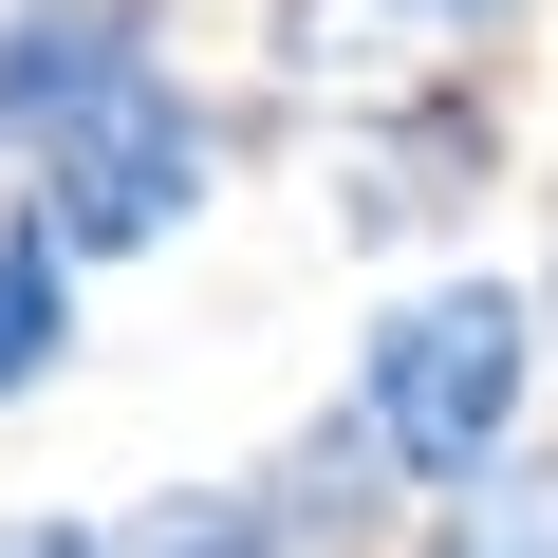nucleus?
<instances>
[{
    "label": "nucleus",
    "mask_w": 558,
    "mask_h": 558,
    "mask_svg": "<svg viewBox=\"0 0 558 558\" xmlns=\"http://www.w3.org/2000/svg\"><path fill=\"white\" fill-rule=\"evenodd\" d=\"M354 391H373V428H391V465H410L428 502H447V484H484V465L539 428V391H558L539 279H484V260L391 279V317L354 336Z\"/></svg>",
    "instance_id": "f257e3e1"
},
{
    "label": "nucleus",
    "mask_w": 558,
    "mask_h": 558,
    "mask_svg": "<svg viewBox=\"0 0 558 558\" xmlns=\"http://www.w3.org/2000/svg\"><path fill=\"white\" fill-rule=\"evenodd\" d=\"M223 149H242V112H223L205 75H131L112 112H75V131L20 168V205H38L75 260H168V242L223 205Z\"/></svg>",
    "instance_id": "f03ea898"
},
{
    "label": "nucleus",
    "mask_w": 558,
    "mask_h": 558,
    "mask_svg": "<svg viewBox=\"0 0 558 558\" xmlns=\"http://www.w3.org/2000/svg\"><path fill=\"white\" fill-rule=\"evenodd\" d=\"M317 168H336V186H317L336 242H373V260L484 223V186H502V94H484V57H428V75H391V94H336Z\"/></svg>",
    "instance_id": "7ed1b4c3"
},
{
    "label": "nucleus",
    "mask_w": 558,
    "mask_h": 558,
    "mask_svg": "<svg viewBox=\"0 0 558 558\" xmlns=\"http://www.w3.org/2000/svg\"><path fill=\"white\" fill-rule=\"evenodd\" d=\"M131 75H168V0H0V186Z\"/></svg>",
    "instance_id": "20e7f679"
},
{
    "label": "nucleus",
    "mask_w": 558,
    "mask_h": 558,
    "mask_svg": "<svg viewBox=\"0 0 558 558\" xmlns=\"http://www.w3.org/2000/svg\"><path fill=\"white\" fill-rule=\"evenodd\" d=\"M260 502H279V539H299V558H391V539L428 521V484L391 465L373 391H317L299 428H279V447H260Z\"/></svg>",
    "instance_id": "39448f33"
},
{
    "label": "nucleus",
    "mask_w": 558,
    "mask_h": 558,
    "mask_svg": "<svg viewBox=\"0 0 558 558\" xmlns=\"http://www.w3.org/2000/svg\"><path fill=\"white\" fill-rule=\"evenodd\" d=\"M75 279H94V260L0 186V410H38V391L75 373Z\"/></svg>",
    "instance_id": "423d86ee"
},
{
    "label": "nucleus",
    "mask_w": 558,
    "mask_h": 558,
    "mask_svg": "<svg viewBox=\"0 0 558 558\" xmlns=\"http://www.w3.org/2000/svg\"><path fill=\"white\" fill-rule=\"evenodd\" d=\"M391 558H558V428H521L484 484H447Z\"/></svg>",
    "instance_id": "0eeeda50"
},
{
    "label": "nucleus",
    "mask_w": 558,
    "mask_h": 558,
    "mask_svg": "<svg viewBox=\"0 0 558 558\" xmlns=\"http://www.w3.org/2000/svg\"><path fill=\"white\" fill-rule=\"evenodd\" d=\"M112 558H299V539H279V502H260V465H242V484H149V502L112 521Z\"/></svg>",
    "instance_id": "6e6552de"
},
{
    "label": "nucleus",
    "mask_w": 558,
    "mask_h": 558,
    "mask_svg": "<svg viewBox=\"0 0 558 558\" xmlns=\"http://www.w3.org/2000/svg\"><path fill=\"white\" fill-rule=\"evenodd\" d=\"M0 558H112V521H75V502H0Z\"/></svg>",
    "instance_id": "1a4fd4ad"
},
{
    "label": "nucleus",
    "mask_w": 558,
    "mask_h": 558,
    "mask_svg": "<svg viewBox=\"0 0 558 558\" xmlns=\"http://www.w3.org/2000/svg\"><path fill=\"white\" fill-rule=\"evenodd\" d=\"M428 38H447V57H502V38H521V0H428Z\"/></svg>",
    "instance_id": "9d476101"
},
{
    "label": "nucleus",
    "mask_w": 558,
    "mask_h": 558,
    "mask_svg": "<svg viewBox=\"0 0 558 558\" xmlns=\"http://www.w3.org/2000/svg\"><path fill=\"white\" fill-rule=\"evenodd\" d=\"M539 336H558V260H539Z\"/></svg>",
    "instance_id": "9b49d317"
}]
</instances>
